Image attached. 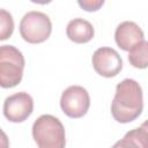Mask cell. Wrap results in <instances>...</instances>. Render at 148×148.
<instances>
[{
	"mask_svg": "<svg viewBox=\"0 0 148 148\" xmlns=\"http://www.w3.org/2000/svg\"><path fill=\"white\" fill-rule=\"evenodd\" d=\"M143 110V94L141 86L133 79H125L116 87L111 103L113 119L121 124L135 120Z\"/></svg>",
	"mask_w": 148,
	"mask_h": 148,
	"instance_id": "obj_1",
	"label": "cell"
},
{
	"mask_svg": "<svg viewBox=\"0 0 148 148\" xmlns=\"http://www.w3.org/2000/svg\"><path fill=\"white\" fill-rule=\"evenodd\" d=\"M32 138L39 148H64L66 145L65 127L52 114H42L35 120Z\"/></svg>",
	"mask_w": 148,
	"mask_h": 148,
	"instance_id": "obj_2",
	"label": "cell"
},
{
	"mask_svg": "<svg viewBox=\"0 0 148 148\" xmlns=\"http://www.w3.org/2000/svg\"><path fill=\"white\" fill-rule=\"evenodd\" d=\"M25 60L22 52L13 45L0 47V84L2 88L17 86L23 76Z\"/></svg>",
	"mask_w": 148,
	"mask_h": 148,
	"instance_id": "obj_3",
	"label": "cell"
},
{
	"mask_svg": "<svg viewBox=\"0 0 148 148\" xmlns=\"http://www.w3.org/2000/svg\"><path fill=\"white\" fill-rule=\"evenodd\" d=\"M52 32V23L50 17L37 10L28 12L20 22L21 37L30 44H39L45 42Z\"/></svg>",
	"mask_w": 148,
	"mask_h": 148,
	"instance_id": "obj_4",
	"label": "cell"
},
{
	"mask_svg": "<svg viewBox=\"0 0 148 148\" xmlns=\"http://www.w3.org/2000/svg\"><path fill=\"white\" fill-rule=\"evenodd\" d=\"M90 106V96L87 89L81 86H69L60 97V108L69 118L83 117Z\"/></svg>",
	"mask_w": 148,
	"mask_h": 148,
	"instance_id": "obj_5",
	"label": "cell"
},
{
	"mask_svg": "<svg viewBox=\"0 0 148 148\" xmlns=\"http://www.w3.org/2000/svg\"><path fill=\"white\" fill-rule=\"evenodd\" d=\"M34 111V99L25 92L20 91L8 96L3 102V116L12 123H22Z\"/></svg>",
	"mask_w": 148,
	"mask_h": 148,
	"instance_id": "obj_6",
	"label": "cell"
},
{
	"mask_svg": "<svg viewBox=\"0 0 148 148\" xmlns=\"http://www.w3.org/2000/svg\"><path fill=\"white\" fill-rule=\"evenodd\" d=\"M92 67L97 74L104 77H113L120 73L123 60L119 53L112 47H99L92 54Z\"/></svg>",
	"mask_w": 148,
	"mask_h": 148,
	"instance_id": "obj_7",
	"label": "cell"
},
{
	"mask_svg": "<svg viewBox=\"0 0 148 148\" xmlns=\"http://www.w3.org/2000/svg\"><path fill=\"white\" fill-rule=\"evenodd\" d=\"M143 38L145 35L142 29L132 21L121 22L114 31V40L124 51H130L136 43L143 40Z\"/></svg>",
	"mask_w": 148,
	"mask_h": 148,
	"instance_id": "obj_8",
	"label": "cell"
},
{
	"mask_svg": "<svg viewBox=\"0 0 148 148\" xmlns=\"http://www.w3.org/2000/svg\"><path fill=\"white\" fill-rule=\"evenodd\" d=\"M66 35L72 42L77 44H83L92 39L95 35V30L89 21L77 17L68 22L66 27Z\"/></svg>",
	"mask_w": 148,
	"mask_h": 148,
	"instance_id": "obj_9",
	"label": "cell"
},
{
	"mask_svg": "<svg viewBox=\"0 0 148 148\" xmlns=\"http://www.w3.org/2000/svg\"><path fill=\"white\" fill-rule=\"evenodd\" d=\"M114 147H143L148 148V131L142 126L127 132Z\"/></svg>",
	"mask_w": 148,
	"mask_h": 148,
	"instance_id": "obj_10",
	"label": "cell"
},
{
	"mask_svg": "<svg viewBox=\"0 0 148 148\" xmlns=\"http://www.w3.org/2000/svg\"><path fill=\"white\" fill-rule=\"evenodd\" d=\"M128 61L130 64L139 69L148 67V40H141L136 43L128 51Z\"/></svg>",
	"mask_w": 148,
	"mask_h": 148,
	"instance_id": "obj_11",
	"label": "cell"
},
{
	"mask_svg": "<svg viewBox=\"0 0 148 148\" xmlns=\"http://www.w3.org/2000/svg\"><path fill=\"white\" fill-rule=\"evenodd\" d=\"M14 31V20L6 9L0 10V40H5L12 36Z\"/></svg>",
	"mask_w": 148,
	"mask_h": 148,
	"instance_id": "obj_12",
	"label": "cell"
},
{
	"mask_svg": "<svg viewBox=\"0 0 148 148\" xmlns=\"http://www.w3.org/2000/svg\"><path fill=\"white\" fill-rule=\"evenodd\" d=\"M105 0H77L79 6L87 12H96L102 8Z\"/></svg>",
	"mask_w": 148,
	"mask_h": 148,
	"instance_id": "obj_13",
	"label": "cell"
},
{
	"mask_svg": "<svg viewBox=\"0 0 148 148\" xmlns=\"http://www.w3.org/2000/svg\"><path fill=\"white\" fill-rule=\"evenodd\" d=\"M31 2L34 3H39V5H46V3H50L52 0H30Z\"/></svg>",
	"mask_w": 148,
	"mask_h": 148,
	"instance_id": "obj_14",
	"label": "cell"
},
{
	"mask_svg": "<svg viewBox=\"0 0 148 148\" xmlns=\"http://www.w3.org/2000/svg\"><path fill=\"white\" fill-rule=\"evenodd\" d=\"M141 126H142V127H143V128H146V130H147V131H148V119H147V120H146V121H143V123H142V124H141Z\"/></svg>",
	"mask_w": 148,
	"mask_h": 148,
	"instance_id": "obj_15",
	"label": "cell"
}]
</instances>
